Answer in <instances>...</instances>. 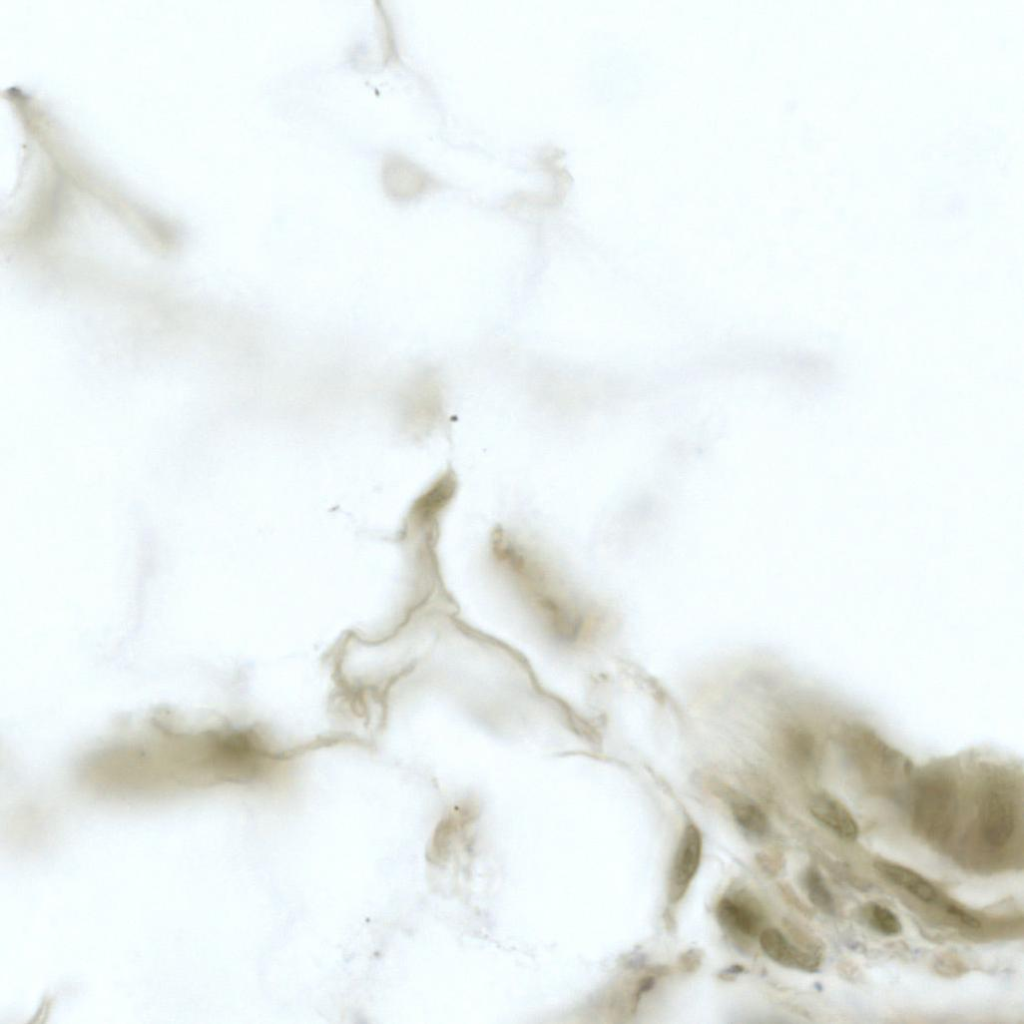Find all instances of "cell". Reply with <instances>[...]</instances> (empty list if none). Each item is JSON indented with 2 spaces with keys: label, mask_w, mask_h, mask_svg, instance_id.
Masks as SVG:
<instances>
[{
  "label": "cell",
  "mask_w": 1024,
  "mask_h": 1024,
  "mask_svg": "<svg viewBox=\"0 0 1024 1024\" xmlns=\"http://www.w3.org/2000/svg\"><path fill=\"white\" fill-rule=\"evenodd\" d=\"M759 943L763 952L782 966L808 972L815 971L819 967L820 960L815 954L793 945L776 928L762 930L759 934Z\"/></svg>",
  "instance_id": "obj_4"
},
{
  "label": "cell",
  "mask_w": 1024,
  "mask_h": 1024,
  "mask_svg": "<svg viewBox=\"0 0 1024 1024\" xmlns=\"http://www.w3.org/2000/svg\"><path fill=\"white\" fill-rule=\"evenodd\" d=\"M718 923L730 934L753 938L760 934L762 916L749 902L722 898L716 907Z\"/></svg>",
  "instance_id": "obj_6"
},
{
  "label": "cell",
  "mask_w": 1024,
  "mask_h": 1024,
  "mask_svg": "<svg viewBox=\"0 0 1024 1024\" xmlns=\"http://www.w3.org/2000/svg\"><path fill=\"white\" fill-rule=\"evenodd\" d=\"M731 811L735 822L748 837L760 839L768 833V819L755 803L746 799H735L731 803Z\"/></svg>",
  "instance_id": "obj_9"
},
{
  "label": "cell",
  "mask_w": 1024,
  "mask_h": 1024,
  "mask_svg": "<svg viewBox=\"0 0 1024 1024\" xmlns=\"http://www.w3.org/2000/svg\"><path fill=\"white\" fill-rule=\"evenodd\" d=\"M813 817L845 841H855L859 826L849 810L837 799L821 793L815 795L809 804Z\"/></svg>",
  "instance_id": "obj_5"
},
{
  "label": "cell",
  "mask_w": 1024,
  "mask_h": 1024,
  "mask_svg": "<svg viewBox=\"0 0 1024 1024\" xmlns=\"http://www.w3.org/2000/svg\"><path fill=\"white\" fill-rule=\"evenodd\" d=\"M1016 810L1012 800L999 792L989 793L979 812V833L983 842L993 848L1004 847L1013 837Z\"/></svg>",
  "instance_id": "obj_2"
},
{
  "label": "cell",
  "mask_w": 1024,
  "mask_h": 1024,
  "mask_svg": "<svg viewBox=\"0 0 1024 1024\" xmlns=\"http://www.w3.org/2000/svg\"><path fill=\"white\" fill-rule=\"evenodd\" d=\"M803 887L811 903L826 914H834L836 903L825 879L815 867L805 870L802 878Z\"/></svg>",
  "instance_id": "obj_10"
},
{
  "label": "cell",
  "mask_w": 1024,
  "mask_h": 1024,
  "mask_svg": "<svg viewBox=\"0 0 1024 1024\" xmlns=\"http://www.w3.org/2000/svg\"><path fill=\"white\" fill-rule=\"evenodd\" d=\"M874 867L887 881L904 889L920 901L935 903L939 900L936 887L916 871L886 860L876 861Z\"/></svg>",
  "instance_id": "obj_7"
},
{
  "label": "cell",
  "mask_w": 1024,
  "mask_h": 1024,
  "mask_svg": "<svg viewBox=\"0 0 1024 1024\" xmlns=\"http://www.w3.org/2000/svg\"><path fill=\"white\" fill-rule=\"evenodd\" d=\"M944 909L948 914L956 918L958 921H961L964 925L968 927L978 928L980 926L979 920L974 915H972L971 913H969L968 911L959 907L956 904L946 903L944 905Z\"/></svg>",
  "instance_id": "obj_12"
},
{
  "label": "cell",
  "mask_w": 1024,
  "mask_h": 1024,
  "mask_svg": "<svg viewBox=\"0 0 1024 1024\" xmlns=\"http://www.w3.org/2000/svg\"><path fill=\"white\" fill-rule=\"evenodd\" d=\"M864 915L867 923L875 931L885 936H895L902 931V923L898 916L881 904L870 903L865 908Z\"/></svg>",
  "instance_id": "obj_11"
},
{
  "label": "cell",
  "mask_w": 1024,
  "mask_h": 1024,
  "mask_svg": "<svg viewBox=\"0 0 1024 1024\" xmlns=\"http://www.w3.org/2000/svg\"><path fill=\"white\" fill-rule=\"evenodd\" d=\"M474 811L465 808H456L437 826L428 848L427 858L434 864L444 862L448 855L455 837L461 833L474 819Z\"/></svg>",
  "instance_id": "obj_8"
},
{
  "label": "cell",
  "mask_w": 1024,
  "mask_h": 1024,
  "mask_svg": "<svg viewBox=\"0 0 1024 1024\" xmlns=\"http://www.w3.org/2000/svg\"><path fill=\"white\" fill-rule=\"evenodd\" d=\"M956 799L950 787L939 783L918 793L913 806V824L928 841L942 842L953 830Z\"/></svg>",
  "instance_id": "obj_1"
},
{
  "label": "cell",
  "mask_w": 1024,
  "mask_h": 1024,
  "mask_svg": "<svg viewBox=\"0 0 1024 1024\" xmlns=\"http://www.w3.org/2000/svg\"><path fill=\"white\" fill-rule=\"evenodd\" d=\"M701 850L702 838L699 829L694 824L687 825L678 844L670 872L668 898L671 903H677L688 889L699 868Z\"/></svg>",
  "instance_id": "obj_3"
}]
</instances>
